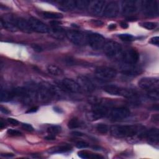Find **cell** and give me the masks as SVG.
Returning <instances> with one entry per match:
<instances>
[{
  "mask_svg": "<svg viewBox=\"0 0 159 159\" xmlns=\"http://www.w3.org/2000/svg\"><path fill=\"white\" fill-rule=\"evenodd\" d=\"M73 135H75V136H78V137H81V136H83V134L79 132V131H74L71 133Z\"/></svg>",
  "mask_w": 159,
  "mask_h": 159,
  "instance_id": "cell-46",
  "label": "cell"
},
{
  "mask_svg": "<svg viewBox=\"0 0 159 159\" xmlns=\"http://www.w3.org/2000/svg\"><path fill=\"white\" fill-rule=\"evenodd\" d=\"M140 24L143 27L148 30H153L155 29L157 26V23L153 22H144L141 23Z\"/></svg>",
  "mask_w": 159,
  "mask_h": 159,
  "instance_id": "cell-34",
  "label": "cell"
},
{
  "mask_svg": "<svg viewBox=\"0 0 159 159\" xmlns=\"http://www.w3.org/2000/svg\"><path fill=\"white\" fill-rule=\"evenodd\" d=\"M104 37L98 33H90L86 35V43L95 50H101L105 43Z\"/></svg>",
  "mask_w": 159,
  "mask_h": 159,
  "instance_id": "cell-5",
  "label": "cell"
},
{
  "mask_svg": "<svg viewBox=\"0 0 159 159\" xmlns=\"http://www.w3.org/2000/svg\"><path fill=\"white\" fill-rule=\"evenodd\" d=\"M38 107H32L30 109H29L26 112L27 113H31V112H34L35 111H37Z\"/></svg>",
  "mask_w": 159,
  "mask_h": 159,
  "instance_id": "cell-47",
  "label": "cell"
},
{
  "mask_svg": "<svg viewBox=\"0 0 159 159\" xmlns=\"http://www.w3.org/2000/svg\"><path fill=\"white\" fill-rule=\"evenodd\" d=\"M32 48L35 51V52H40L42 51V48L39 45H37V44H33L32 45Z\"/></svg>",
  "mask_w": 159,
  "mask_h": 159,
  "instance_id": "cell-41",
  "label": "cell"
},
{
  "mask_svg": "<svg viewBox=\"0 0 159 159\" xmlns=\"http://www.w3.org/2000/svg\"><path fill=\"white\" fill-rule=\"evenodd\" d=\"M7 134L10 136H14V137L20 136L22 135V133L20 131L15 129H8L7 130Z\"/></svg>",
  "mask_w": 159,
  "mask_h": 159,
  "instance_id": "cell-36",
  "label": "cell"
},
{
  "mask_svg": "<svg viewBox=\"0 0 159 159\" xmlns=\"http://www.w3.org/2000/svg\"><path fill=\"white\" fill-rule=\"evenodd\" d=\"M120 27H121L122 28H123V29H127V28L128 27V26H129L128 24H127L126 22H120Z\"/></svg>",
  "mask_w": 159,
  "mask_h": 159,
  "instance_id": "cell-48",
  "label": "cell"
},
{
  "mask_svg": "<svg viewBox=\"0 0 159 159\" xmlns=\"http://www.w3.org/2000/svg\"><path fill=\"white\" fill-rule=\"evenodd\" d=\"M116 27V24H110V25H109V27H108L109 29H110V30H113V29H114Z\"/></svg>",
  "mask_w": 159,
  "mask_h": 159,
  "instance_id": "cell-49",
  "label": "cell"
},
{
  "mask_svg": "<svg viewBox=\"0 0 159 159\" xmlns=\"http://www.w3.org/2000/svg\"><path fill=\"white\" fill-rule=\"evenodd\" d=\"M1 24L4 29L11 32H15L17 29V28L14 25V24L2 18L1 19Z\"/></svg>",
  "mask_w": 159,
  "mask_h": 159,
  "instance_id": "cell-26",
  "label": "cell"
},
{
  "mask_svg": "<svg viewBox=\"0 0 159 159\" xmlns=\"http://www.w3.org/2000/svg\"><path fill=\"white\" fill-rule=\"evenodd\" d=\"M103 90L107 93L114 96H120L125 98H134L136 96V93L131 89L124 88L117 85H106L102 88Z\"/></svg>",
  "mask_w": 159,
  "mask_h": 159,
  "instance_id": "cell-2",
  "label": "cell"
},
{
  "mask_svg": "<svg viewBox=\"0 0 159 159\" xmlns=\"http://www.w3.org/2000/svg\"><path fill=\"white\" fill-rule=\"evenodd\" d=\"M119 38L123 41H131L133 39V36L129 34H121L118 35Z\"/></svg>",
  "mask_w": 159,
  "mask_h": 159,
  "instance_id": "cell-35",
  "label": "cell"
},
{
  "mask_svg": "<svg viewBox=\"0 0 159 159\" xmlns=\"http://www.w3.org/2000/svg\"><path fill=\"white\" fill-rule=\"evenodd\" d=\"M130 114V110L125 107H119L113 109L109 114V117L112 120H119L127 118Z\"/></svg>",
  "mask_w": 159,
  "mask_h": 159,
  "instance_id": "cell-13",
  "label": "cell"
},
{
  "mask_svg": "<svg viewBox=\"0 0 159 159\" xmlns=\"http://www.w3.org/2000/svg\"><path fill=\"white\" fill-rule=\"evenodd\" d=\"M4 127H5V124L1 120L0 122V127H1V129H2Z\"/></svg>",
  "mask_w": 159,
  "mask_h": 159,
  "instance_id": "cell-51",
  "label": "cell"
},
{
  "mask_svg": "<svg viewBox=\"0 0 159 159\" xmlns=\"http://www.w3.org/2000/svg\"><path fill=\"white\" fill-rule=\"evenodd\" d=\"M150 43L153 44V45H158V44H159V37L158 36H155V37H153L151 38L150 40Z\"/></svg>",
  "mask_w": 159,
  "mask_h": 159,
  "instance_id": "cell-39",
  "label": "cell"
},
{
  "mask_svg": "<svg viewBox=\"0 0 159 159\" xmlns=\"http://www.w3.org/2000/svg\"><path fill=\"white\" fill-rule=\"evenodd\" d=\"M78 156L84 159H88V158H102L103 157L101 155H99L98 154L93 153L91 152H89L86 150H81L78 152Z\"/></svg>",
  "mask_w": 159,
  "mask_h": 159,
  "instance_id": "cell-23",
  "label": "cell"
},
{
  "mask_svg": "<svg viewBox=\"0 0 159 159\" xmlns=\"http://www.w3.org/2000/svg\"><path fill=\"white\" fill-rule=\"evenodd\" d=\"M42 14L45 18L50 19H61L63 17V14L61 13L49 11H43L42 12Z\"/></svg>",
  "mask_w": 159,
  "mask_h": 159,
  "instance_id": "cell-25",
  "label": "cell"
},
{
  "mask_svg": "<svg viewBox=\"0 0 159 159\" xmlns=\"http://www.w3.org/2000/svg\"><path fill=\"white\" fill-rule=\"evenodd\" d=\"M76 8L79 9H83L86 7L88 5L90 4V2L86 0H78L75 1Z\"/></svg>",
  "mask_w": 159,
  "mask_h": 159,
  "instance_id": "cell-31",
  "label": "cell"
},
{
  "mask_svg": "<svg viewBox=\"0 0 159 159\" xmlns=\"http://www.w3.org/2000/svg\"><path fill=\"white\" fill-rule=\"evenodd\" d=\"M120 55L122 61L125 63L130 65L135 64L139 59V54L138 52L132 48L124 50Z\"/></svg>",
  "mask_w": 159,
  "mask_h": 159,
  "instance_id": "cell-12",
  "label": "cell"
},
{
  "mask_svg": "<svg viewBox=\"0 0 159 159\" xmlns=\"http://www.w3.org/2000/svg\"><path fill=\"white\" fill-rule=\"evenodd\" d=\"M7 122H8L9 124H12V125H17L19 124V121H18L17 119H14V118H12V117H9V118H7Z\"/></svg>",
  "mask_w": 159,
  "mask_h": 159,
  "instance_id": "cell-40",
  "label": "cell"
},
{
  "mask_svg": "<svg viewBox=\"0 0 159 159\" xmlns=\"http://www.w3.org/2000/svg\"><path fill=\"white\" fill-rule=\"evenodd\" d=\"M137 2L134 1H124L122 3V12L127 15L132 14L137 10Z\"/></svg>",
  "mask_w": 159,
  "mask_h": 159,
  "instance_id": "cell-20",
  "label": "cell"
},
{
  "mask_svg": "<svg viewBox=\"0 0 159 159\" xmlns=\"http://www.w3.org/2000/svg\"><path fill=\"white\" fill-rule=\"evenodd\" d=\"M4 19L11 22L14 25L20 30L23 31L25 33H30L32 30L29 24V21L25 20L23 18L20 17H7V18H4Z\"/></svg>",
  "mask_w": 159,
  "mask_h": 159,
  "instance_id": "cell-10",
  "label": "cell"
},
{
  "mask_svg": "<svg viewBox=\"0 0 159 159\" xmlns=\"http://www.w3.org/2000/svg\"><path fill=\"white\" fill-rule=\"evenodd\" d=\"M95 75L101 80H109L114 78L117 75V71L111 67L99 66L94 71Z\"/></svg>",
  "mask_w": 159,
  "mask_h": 159,
  "instance_id": "cell-7",
  "label": "cell"
},
{
  "mask_svg": "<svg viewBox=\"0 0 159 159\" xmlns=\"http://www.w3.org/2000/svg\"><path fill=\"white\" fill-rule=\"evenodd\" d=\"M47 70L48 72L52 75L57 76V75H60L63 73L62 70L55 65H49L47 66Z\"/></svg>",
  "mask_w": 159,
  "mask_h": 159,
  "instance_id": "cell-27",
  "label": "cell"
},
{
  "mask_svg": "<svg viewBox=\"0 0 159 159\" xmlns=\"http://www.w3.org/2000/svg\"><path fill=\"white\" fill-rule=\"evenodd\" d=\"M106 2L104 1H94L90 4L89 10L91 12L96 16H101L103 14Z\"/></svg>",
  "mask_w": 159,
  "mask_h": 159,
  "instance_id": "cell-18",
  "label": "cell"
},
{
  "mask_svg": "<svg viewBox=\"0 0 159 159\" xmlns=\"http://www.w3.org/2000/svg\"><path fill=\"white\" fill-rule=\"evenodd\" d=\"M143 129L141 125H119L111 126L110 131L116 137H130L136 135Z\"/></svg>",
  "mask_w": 159,
  "mask_h": 159,
  "instance_id": "cell-1",
  "label": "cell"
},
{
  "mask_svg": "<svg viewBox=\"0 0 159 159\" xmlns=\"http://www.w3.org/2000/svg\"><path fill=\"white\" fill-rule=\"evenodd\" d=\"M119 12V5L117 1H110L106 4L103 14L107 17H115Z\"/></svg>",
  "mask_w": 159,
  "mask_h": 159,
  "instance_id": "cell-16",
  "label": "cell"
},
{
  "mask_svg": "<svg viewBox=\"0 0 159 159\" xmlns=\"http://www.w3.org/2000/svg\"><path fill=\"white\" fill-rule=\"evenodd\" d=\"M61 84L63 89L72 93H80L82 90L78 82L70 78L63 79L61 81Z\"/></svg>",
  "mask_w": 159,
  "mask_h": 159,
  "instance_id": "cell-15",
  "label": "cell"
},
{
  "mask_svg": "<svg viewBox=\"0 0 159 159\" xmlns=\"http://www.w3.org/2000/svg\"><path fill=\"white\" fill-rule=\"evenodd\" d=\"M59 4L67 9H73L76 8V4H75V1H71V0H65V1H59Z\"/></svg>",
  "mask_w": 159,
  "mask_h": 159,
  "instance_id": "cell-28",
  "label": "cell"
},
{
  "mask_svg": "<svg viewBox=\"0 0 159 159\" xmlns=\"http://www.w3.org/2000/svg\"><path fill=\"white\" fill-rule=\"evenodd\" d=\"M139 86L143 89L151 91L158 89L159 80L155 77H144L138 82Z\"/></svg>",
  "mask_w": 159,
  "mask_h": 159,
  "instance_id": "cell-8",
  "label": "cell"
},
{
  "mask_svg": "<svg viewBox=\"0 0 159 159\" xmlns=\"http://www.w3.org/2000/svg\"><path fill=\"white\" fill-rule=\"evenodd\" d=\"M102 48L104 53L109 57H115L120 55L122 53L120 45L113 40L106 42Z\"/></svg>",
  "mask_w": 159,
  "mask_h": 159,
  "instance_id": "cell-6",
  "label": "cell"
},
{
  "mask_svg": "<svg viewBox=\"0 0 159 159\" xmlns=\"http://www.w3.org/2000/svg\"><path fill=\"white\" fill-rule=\"evenodd\" d=\"M127 19L128 20H130V21H133V20H135L136 18L134 17H132V16H129V17L127 18Z\"/></svg>",
  "mask_w": 159,
  "mask_h": 159,
  "instance_id": "cell-50",
  "label": "cell"
},
{
  "mask_svg": "<svg viewBox=\"0 0 159 159\" xmlns=\"http://www.w3.org/2000/svg\"><path fill=\"white\" fill-rule=\"evenodd\" d=\"M72 149V147L68 144L61 145L53 147L49 149L48 152L50 153H61L70 151Z\"/></svg>",
  "mask_w": 159,
  "mask_h": 159,
  "instance_id": "cell-21",
  "label": "cell"
},
{
  "mask_svg": "<svg viewBox=\"0 0 159 159\" xmlns=\"http://www.w3.org/2000/svg\"><path fill=\"white\" fill-rule=\"evenodd\" d=\"M14 97L12 90L8 91L6 89H2L1 88V101H9L12 99Z\"/></svg>",
  "mask_w": 159,
  "mask_h": 159,
  "instance_id": "cell-24",
  "label": "cell"
},
{
  "mask_svg": "<svg viewBox=\"0 0 159 159\" xmlns=\"http://www.w3.org/2000/svg\"><path fill=\"white\" fill-rule=\"evenodd\" d=\"M45 139L46 140H55V136L53 135H51V134H49L48 135L45 137Z\"/></svg>",
  "mask_w": 159,
  "mask_h": 159,
  "instance_id": "cell-45",
  "label": "cell"
},
{
  "mask_svg": "<svg viewBox=\"0 0 159 159\" xmlns=\"http://www.w3.org/2000/svg\"><path fill=\"white\" fill-rule=\"evenodd\" d=\"M28 21L29 22V24L32 30L37 32L38 33H43V34L49 32L50 29L43 22L39 20L38 19L31 17L29 18Z\"/></svg>",
  "mask_w": 159,
  "mask_h": 159,
  "instance_id": "cell-14",
  "label": "cell"
},
{
  "mask_svg": "<svg viewBox=\"0 0 159 159\" xmlns=\"http://www.w3.org/2000/svg\"><path fill=\"white\" fill-rule=\"evenodd\" d=\"M142 72V70L140 68L137 67H130L129 68L124 69L121 73L127 76H136Z\"/></svg>",
  "mask_w": 159,
  "mask_h": 159,
  "instance_id": "cell-22",
  "label": "cell"
},
{
  "mask_svg": "<svg viewBox=\"0 0 159 159\" xmlns=\"http://www.w3.org/2000/svg\"><path fill=\"white\" fill-rule=\"evenodd\" d=\"M47 130L48 134L55 135L56 134H59L61 132V128L60 125H52L48 127Z\"/></svg>",
  "mask_w": 159,
  "mask_h": 159,
  "instance_id": "cell-30",
  "label": "cell"
},
{
  "mask_svg": "<svg viewBox=\"0 0 159 159\" xmlns=\"http://www.w3.org/2000/svg\"><path fill=\"white\" fill-rule=\"evenodd\" d=\"M96 130L100 134H106L107 133V132L109 130V128H108V126L106 124L100 123L96 125Z\"/></svg>",
  "mask_w": 159,
  "mask_h": 159,
  "instance_id": "cell-32",
  "label": "cell"
},
{
  "mask_svg": "<svg viewBox=\"0 0 159 159\" xmlns=\"http://www.w3.org/2000/svg\"><path fill=\"white\" fill-rule=\"evenodd\" d=\"M0 110H1V111L2 113H4V114H10V111H9V109H7V108H6L5 107H3L2 106H1Z\"/></svg>",
  "mask_w": 159,
  "mask_h": 159,
  "instance_id": "cell-42",
  "label": "cell"
},
{
  "mask_svg": "<svg viewBox=\"0 0 159 159\" xmlns=\"http://www.w3.org/2000/svg\"><path fill=\"white\" fill-rule=\"evenodd\" d=\"M92 23L96 26H101L103 24V22L100 20H93Z\"/></svg>",
  "mask_w": 159,
  "mask_h": 159,
  "instance_id": "cell-43",
  "label": "cell"
},
{
  "mask_svg": "<svg viewBox=\"0 0 159 159\" xmlns=\"http://www.w3.org/2000/svg\"><path fill=\"white\" fill-rule=\"evenodd\" d=\"M54 94L53 87L46 83L39 85L36 90V97L42 102L50 101Z\"/></svg>",
  "mask_w": 159,
  "mask_h": 159,
  "instance_id": "cell-3",
  "label": "cell"
},
{
  "mask_svg": "<svg viewBox=\"0 0 159 159\" xmlns=\"http://www.w3.org/2000/svg\"><path fill=\"white\" fill-rule=\"evenodd\" d=\"M143 137L146 138L150 142L153 143H158L159 140V131L157 128H152L141 134Z\"/></svg>",
  "mask_w": 159,
  "mask_h": 159,
  "instance_id": "cell-19",
  "label": "cell"
},
{
  "mask_svg": "<svg viewBox=\"0 0 159 159\" xmlns=\"http://www.w3.org/2000/svg\"><path fill=\"white\" fill-rule=\"evenodd\" d=\"M68 40L75 45H83L86 43V35L76 30H71L66 33Z\"/></svg>",
  "mask_w": 159,
  "mask_h": 159,
  "instance_id": "cell-9",
  "label": "cell"
},
{
  "mask_svg": "<svg viewBox=\"0 0 159 159\" xmlns=\"http://www.w3.org/2000/svg\"><path fill=\"white\" fill-rule=\"evenodd\" d=\"M1 155L3 157H6V158H11V157H13L14 156V155L13 153H2Z\"/></svg>",
  "mask_w": 159,
  "mask_h": 159,
  "instance_id": "cell-44",
  "label": "cell"
},
{
  "mask_svg": "<svg viewBox=\"0 0 159 159\" xmlns=\"http://www.w3.org/2000/svg\"><path fill=\"white\" fill-rule=\"evenodd\" d=\"M142 10L147 16H154L158 12V3L157 1H141Z\"/></svg>",
  "mask_w": 159,
  "mask_h": 159,
  "instance_id": "cell-11",
  "label": "cell"
},
{
  "mask_svg": "<svg viewBox=\"0 0 159 159\" xmlns=\"http://www.w3.org/2000/svg\"><path fill=\"white\" fill-rule=\"evenodd\" d=\"M76 147L78 148H86L89 147V144L84 141H78L76 143Z\"/></svg>",
  "mask_w": 159,
  "mask_h": 159,
  "instance_id": "cell-37",
  "label": "cell"
},
{
  "mask_svg": "<svg viewBox=\"0 0 159 159\" xmlns=\"http://www.w3.org/2000/svg\"><path fill=\"white\" fill-rule=\"evenodd\" d=\"M22 127L23 129L29 131V132H32L34 131V127L29 124L24 123L22 124Z\"/></svg>",
  "mask_w": 159,
  "mask_h": 159,
  "instance_id": "cell-38",
  "label": "cell"
},
{
  "mask_svg": "<svg viewBox=\"0 0 159 159\" xmlns=\"http://www.w3.org/2000/svg\"><path fill=\"white\" fill-rule=\"evenodd\" d=\"M109 109L104 104H96L92 106L87 114L89 120L94 121L100 119L108 114Z\"/></svg>",
  "mask_w": 159,
  "mask_h": 159,
  "instance_id": "cell-4",
  "label": "cell"
},
{
  "mask_svg": "<svg viewBox=\"0 0 159 159\" xmlns=\"http://www.w3.org/2000/svg\"><path fill=\"white\" fill-rule=\"evenodd\" d=\"M54 110L56 111V112H61V111H60V108H58V107H54Z\"/></svg>",
  "mask_w": 159,
  "mask_h": 159,
  "instance_id": "cell-52",
  "label": "cell"
},
{
  "mask_svg": "<svg viewBox=\"0 0 159 159\" xmlns=\"http://www.w3.org/2000/svg\"><path fill=\"white\" fill-rule=\"evenodd\" d=\"M67 125H68V127L69 129H77L80 127V120L77 118L73 117L69 120Z\"/></svg>",
  "mask_w": 159,
  "mask_h": 159,
  "instance_id": "cell-29",
  "label": "cell"
},
{
  "mask_svg": "<svg viewBox=\"0 0 159 159\" xmlns=\"http://www.w3.org/2000/svg\"><path fill=\"white\" fill-rule=\"evenodd\" d=\"M78 83L81 89L86 92L91 93L95 90V85L91 80L86 76L80 75L78 77Z\"/></svg>",
  "mask_w": 159,
  "mask_h": 159,
  "instance_id": "cell-17",
  "label": "cell"
},
{
  "mask_svg": "<svg viewBox=\"0 0 159 159\" xmlns=\"http://www.w3.org/2000/svg\"><path fill=\"white\" fill-rule=\"evenodd\" d=\"M147 95H148V98L152 100H155V101L158 100V99H159L158 89L148 91Z\"/></svg>",
  "mask_w": 159,
  "mask_h": 159,
  "instance_id": "cell-33",
  "label": "cell"
}]
</instances>
